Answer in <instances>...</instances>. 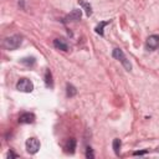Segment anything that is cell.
Instances as JSON below:
<instances>
[{
    "label": "cell",
    "mask_w": 159,
    "mask_h": 159,
    "mask_svg": "<svg viewBox=\"0 0 159 159\" xmlns=\"http://www.w3.org/2000/svg\"><path fill=\"white\" fill-rule=\"evenodd\" d=\"M21 43H22V36L21 35H12V36H9L4 40L2 46H4V48L11 51V50H16L17 47H20Z\"/></svg>",
    "instance_id": "obj_1"
},
{
    "label": "cell",
    "mask_w": 159,
    "mask_h": 159,
    "mask_svg": "<svg viewBox=\"0 0 159 159\" xmlns=\"http://www.w3.org/2000/svg\"><path fill=\"white\" fill-rule=\"evenodd\" d=\"M112 55H113V57H114L116 60L120 61V63L124 66V68H125L127 71H130V70H132V65H130V62L127 60V57H125L124 52H123L120 48H114Z\"/></svg>",
    "instance_id": "obj_2"
},
{
    "label": "cell",
    "mask_w": 159,
    "mask_h": 159,
    "mask_svg": "<svg viewBox=\"0 0 159 159\" xmlns=\"http://www.w3.org/2000/svg\"><path fill=\"white\" fill-rule=\"evenodd\" d=\"M16 89H19L20 92L30 93L34 89V83L27 78H20L17 81V83H16Z\"/></svg>",
    "instance_id": "obj_3"
},
{
    "label": "cell",
    "mask_w": 159,
    "mask_h": 159,
    "mask_svg": "<svg viewBox=\"0 0 159 159\" xmlns=\"http://www.w3.org/2000/svg\"><path fill=\"white\" fill-rule=\"evenodd\" d=\"M39 149H40V142H39V139H36V138H29L26 140V150H27V153L35 154V153L39 152Z\"/></svg>",
    "instance_id": "obj_4"
},
{
    "label": "cell",
    "mask_w": 159,
    "mask_h": 159,
    "mask_svg": "<svg viewBox=\"0 0 159 159\" xmlns=\"http://www.w3.org/2000/svg\"><path fill=\"white\" fill-rule=\"evenodd\" d=\"M159 47V36L158 35H150L147 39V48L148 50H157Z\"/></svg>",
    "instance_id": "obj_5"
},
{
    "label": "cell",
    "mask_w": 159,
    "mask_h": 159,
    "mask_svg": "<svg viewBox=\"0 0 159 159\" xmlns=\"http://www.w3.org/2000/svg\"><path fill=\"white\" fill-rule=\"evenodd\" d=\"M81 16H82V10H81V9H73V10L65 17V21H66V22H70V21H80V20H81Z\"/></svg>",
    "instance_id": "obj_6"
},
{
    "label": "cell",
    "mask_w": 159,
    "mask_h": 159,
    "mask_svg": "<svg viewBox=\"0 0 159 159\" xmlns=\"http://www.w3.org/2000/svg\"><path fill=\"white\" fill-rule=\"evenodd\" d=\"M34 122H35V114H34V113L26 112V113H22V114L19 117V123L30 124V123H34Z\"/></svg>",
    "instance_id": "obj_7"
},
{
    "label": "cell",
    "mask_w": 159,
    "mask_h": 159,
    "mask_svg": "<svg viewBox=\"0 0 159 159\" xmlns=\"http://www.w3.org/2000/svg\"><path fill=\"white\" fill-rule=\"evenodd\" d=\"M53 46H55L57 50H61V51H67V50H68L67 41L63 40V39H55V40H53Z\"/></svg>",
    "instance_id": "obj_8"
},
{
    "label": "cell",
    "mask_w": 159,
    "mask_h": 159,
    "mask_svg": "<svg viewBox=\"0 0 159 159\" xmlns=\"http://www.w3.org/2000/svg\"><path fill=\"white\" fill-rule=\"evenodd\" d=\"M75 149H76V139L75 138H70L67 140V143H66V150H67V153L73 154Z\"/></svg>",
    "instance_id": "obj_9"
},
{
    "label": "cell",
    "mask_w": 159,
    "mask_h": 159,
    "mask_svg": "<svg viewBox=\"0 0 159 159\" xmlns=\"http://www.w3.org/2000/svg\"><path fill=\"white\" fill-rule=\"evenodd\" d=\"M111 21L108 20V21H101L97 26H96V29H94V31L98 34V35H101V36H103L104 35V32H103V29H104V26H107L108 24H109Z\"/></svg>",
    "instance_id": "obj_10"
},
{
    "label": "cell",
    "mask_w": 159,
    "mask_h": 159,
    "mask_svg": "<svg viewBox=\"0 0 159 159\" xmlns=\"http://www.w3.org/2000/svg\"><path fill=\"white\" fill-rule=\"evenodd\" d=\"M78 2L83 7V10L86 11V15L87 16H91L92 15V7H91V5L88 2H86V1H83V0H78Z\"/></svg>",
    "instance_id": "obj_11"
},
{
    "label": "cell",
    "mask_w": 159,
    "mask_h": 159,
    "mask_svg": "<svg viewBox=\"0 0 159 159\" xmlns=\"http://www.w3.org/2000/svg\"><path fill=\"white\" fill-rule=\"evenodd\" d=\"M20 62H21L22 65L27 66V67H32V66L35 65L36 60H35V57H24V58H21Z\"/></svg>",
    "instance_id": "obj_12"
},
{
    "label": "cell",
    "mask_w": 159,
    "mask_h": 159,
    "mask_svg": "<svg viewBox=\"0 0 159 159\" xmlns=\"http://www.w3.org/2000/svg\"><path fill=\"white\" fill-rule=\"evenodd\" d=\"M120 145H122V142L119 138H114L113 139V150L116 153V155H119V152H120Z\"/></svg>",
    "instance_id": "obj_13"
},
{
    "label": "cell",
    "mask_w": 159,
    "mask_h": 159,
    "mask_svg": "<svg viewBox=\"0 0 159 159\" xmlns=\"http://www.w3.org/2000/svg\"><path fill=\"white\" fill-rule=\"evenodd\" d=\"M66 93H67V97H73V96H76L77 89L75 88V86H72V84L68 83L66 86Z\"/></svg>",
    "instance_id": "obj_14"
},
{
    "label": "cell",
    "mask_w": 159,
    "mask_h": 159,
    "mask_svg": "<svg viewBox=\"0 0 159 159\" xmlns=\"http://www.w3.org/2000/svg\"><path fill=\"white\" fill-rule=\"evenodd\" d=\"M45 83L47 87H52V75H51L50 70H46V72H45Z\"/></svg>",
    "instance_id": "obj_15"
},
{
    "label": "cell",
    "mask_w": 159,
    "mask_h": 159,
    "mask_svg": "<svg viewBox=\"0 0 159 159\" xmlns=\"http://www.w3.org/2000/svg\"><path fill=\"white\" fill-rule=\"evenodd\" d=\"M86 157L87 158H94V154H93V152H92V148L91 147H87V150H86Z\"/></svg>",
    "instance_id": "obj_16"
},
{
    "label": "cell",
    "mask_w": 159,
    "mask_h": 159,
    "mask_svg": "<svg viewBox=\"0 0 159 159\" xmlns=\"http://www.w3.org/2000/svg\"><path fill=\"white\" fill-rule=\"evenodd\" d=\"M7 158H17V154H15L14 152L10 150V152L7 153Z\"/></svg>",
    "instance_id": "obj_17"
},
{
    "label": "cell",
    "mask_w": 159,
    "mask_h": 159,
    "mask_svg": "<svg viewBox=\"0 0 159 159\" xmlns=\"http://www.w3.org/2000/svg\"><path fill=\"white\" fill-rule=\"evenodd\" d=\"M147 153V150H142V152H134L133 154L134 155H143V154H145Z\"/></svg>",
    "instance_id": "obj_18"
}]
</instances>
